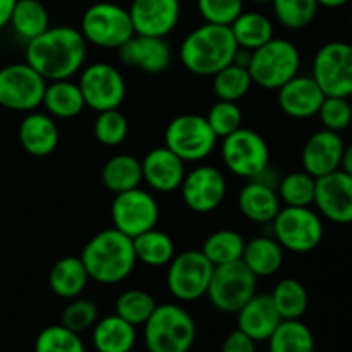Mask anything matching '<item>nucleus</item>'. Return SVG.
<instances>
[{
  "mask_svg": "<svg viewBox=\"0 0 352 352\" xmlns=\"http://www.w3.org/2000/svg\"><path fill=\"white\" fill-rule=\"evenodd\" d=\"M88 57V43L72 26H50L26 43V60L48 81L71 79L81 72Z\"/></svg>",
  "mask_w": 352,
  "mask_h": 352,
  "instance_id": "f257e3e1",
  "label": "nucleus"
},
{
  "mask_svg": "<svg viewBox=\"0 0 352 352\" xmlns=\"http://www.w3.org/2000/svg\"><path fill=\"white\" fill-rule=\"evenodd\" d=\"M81 261L89 280L102 285L120 284L136 268L138 260L131 237L117 229H103L85 244Z\"/></svg>",
  "mask_w": 352,
  "mask_h": 352,
  "instance_id": "f03ea898",
  "label": "nucleus"
},
{
  "mask_svg": "<svg viewBox=\"0 0 352 352\" xmlns=\"http://www.w3.org/2000/svg\"><path fill=\"white\" fill-rule=\"evenodd\" d=\"M237 50L239 47L230 26L205 23L186 34L179 47V60L191 74L212 78L232 64Z\"/></svg>",
  "mask_w": 352,
  "mask_h": 352,
  "instance_id": "7ed1b4c3",
  "label": "nucleus"
},
{
  "mask_svg": "<svg viewBox=\"0 0 352 352\" xmlns=\"http://www.w3.org/2000/svg\"><path fill=\"white\" fill-rule=\"evenodd\" d=\"M196 333L195 318L177 302L157 305L143 325L148 352H189L196 342Z\"/></svg>",
  "mask_w": 352,
  "mask_h": 352,
  "instance_id": "20e7f679",
  "label": "nucleus"
},
{
  "mask_svg": "<svg viewBox=\"0 0 352 352\" xmlns=\"http://www.w3.org/2000/svg\"><path fill=\"white\" fill-rule=\"evenodd\" d=\"M301 69V54L292 41L285 38H272L260 48L251 52L250 71L253 85L263 89H275L291 81L299 74Z\"/></svg>",
  "mask_w": 352,
  "mask_h": 352,
  "instance_id": "39448f33",
  "label": "nucleus"
},
{
  "mask_svg": "<svg viewBox=\"0 0 352 352\" xmlns=\"http://www.w3.org/2000/svg\"><path fill=\"white\" fill-rule=\"evenodd\" d=\"M79 31L88 45L109 50H119L136 34L129 10L113 2H96L89 6L82 14Z\"/></svg>",
  "mask_w": 352,
  "mask_h": 352,
  "instance_id": "423d86ee",
  "label": "nucleus"
},
{
  "mask_svg": "<svg viewBox=\"0 0 352 352\" xmlns=\"http://www.w3.org/2000/svg\"><path fill=\"white\" fill-rule=\"evenodd\" d=\"M270 226L284 251L298 254L315 251L325 236L323 219L311 206H284Z\"/></svg>",
  "mask_w": 352,
  "mask_h": 352,
  "instance_id": "0eeeda50",
  "label": "nucleus"
},
{
  "mask_svg": "<svg viewBox=\"0 0 352 352\" xmlns=\"http://www.w3.org/2000/svg\"><path fill=\"white\" fill-rule=\"evenodd\" d=\"M222 162L236 177L256 179L270 168V148L260 133L241 127L222 140Z\"/></svg>",
  "mask_w": 352,
  "mask_h": 352,
  "instance_id": "6e6552de",
  "label": "nucleus"
},
{
  "mask_svg": "<svg viewBox=\"0 0 352 352\" xmlns=\"http://www.w3.org/2000/svg\"><path fill=\"white\" fill-rule=\"evenodd\" d=\"M165 146L182 162H201L213 153L217 146L215 133L206 117L199 113H181L165 127Z\"/></svg>",
  "mask_w": 352,
  "mask_h": 352,
  "instance_id": "1a4fd4ad",
  "label": "nucleus"
},
{
  "mask_svg": "<svg viewBox=\"0 0 352 352\" xmlns=\"http://www.w3.org/2000/svg\"><path fill=\"white\" fill-rule=\"evenodd\" d=\"M167 289L179 302H195L205 298L213 275V265L201 250L175 254L167 265Z\"/></svg>",
  "mask_w": 352,
  "mask_h": 352,
  "instance_id": "9d476101",
  "label": "nucleus"
},
{
  "mask_svg": "<svg viewBox=\"0 0 352 352\" xmlns=\"http://www.w3.org/2000/svg\"><path fill=\"white\" fill-rule=\"evenodd\" d=\"M256 284L258 278L243 261L220 265L213 268L206 298L220 313L236 315L256 294Z\"/></svg>",
  "mask_w": 352,
  "mask_h": 352,
  "instance_id": "9b49d317",
  "label": "nucleus"
},
{
  "mask_svg": "<svg viewBox=\"0 0 352 352\" xmlns=\"http://www.w3.org/2000/svg\"><path fill=\"white\" fill-rule=\"evenodd\" d=\"M311 78L325 96H352V45L333 40L322 45L313 58Z\"/></svg>",
  "mask_w": 352,
  "mask_h": 352,
  "instance_id": "f8f14e48",
  "label": "nucleus"
},
{
  "mask_svg": "<svg viewBox=\"0 0 352 352\" xmlns=\"http://www.w3.org/2000/svg\"><path fill=\"white\" fill-rule=\"evenodd\" d=\"M79 89L88 109L96 113L119 109L127 95V85L122 72L109 62H93L79 72Z\"/></svg>",
  "mask_w": 352,
  "mask_h": 352,
  "instance_id": "ddd939ff",
  "label": "nucleus"
},
{
  "mask_svg": "<svg viewBox=\"0 0 352 352\" xmlns=\"http://www.w3.org/2000/svg\"><path fill=\"white\" fill-rule=\"evenodd\" d=\"M47 79L28 62L3 65L0 69V107L12 112H31L41 107Z\"/></svg>",
  "mask_w": 352,
  "mask_h": 352,
  "instance_id": "4468645a",
  "label": "nucleus"
},
{
  "mask_svg": "<svg viewBox=\"0 0 352 352\" xmlns=\"http://www.w3.org/2000/svg\"><path fill=\"white\" fill-rule=\"evenodd\" d=\"M113 229L134 239L140 234L157 227L160 206L150 191L141 188L129 189L116 195L110 206Z\"/></svg>",
  "mask_w": 352,
  "mask_h": 352,
  "instance_id": "2eb2a0df",
  "label": "nucleus"
},
{
  "mask_svg": "<svg viewBox=\"0 0 352 352\" xmlns=\"http://www.w3.org/2000/svg\"><path fill=\"white\" fill-rule=\"evenodd\" d=\"M181 198L195 213H212L223 203L227 195V179L213 165H198L186 172L181 184Z\"/></svg>",
  "mask_w": 352,
  "mask_h": 352,
  "instance_id": "dca6fc26",
  "label": "nucleus"
},
{
  "mask_svg": "<svg viewBox=\"0 0 352 352\" xmlns=\"http://www.w3.org/2000/svg\"><path fill=\"white\" fill-rule=\"evenodd\" d=\"M320 217L337 226L352 223V177L339 170L316 179L315 203Z\"/></svg>",
  "mask_w": 352,
  "mask_h": 352,
  "instance_id": "f3484780",
  "label": "nucleus"
},
{
  "mask_svg": "<svg viewBox=\"0 0 352 352\" xmlns=\"http://www.w3.org/2000/svg\"><path fill=\"white\" fill-rule=\"evenodd\" d=\"M134 33L165 38L181 21V0H131Z\"/></svg>",
  "mask_w": 352,
  "mask_h": 352,
  "instance_id": "a211bd4d",
  "label": "nucleus"
},
{
  "mask_svg": "<svg viewBox=\"0 0 352 352\" xmlns=\"http://www.w3.org/2000/svg\"><path fill=\"white\" fill-rule=\"evenodd\" d=\"M342 136L329 129H320L306 140L301 151L302 170L313 177H323L339 170L344 153Z\"/></svg>",
  "mask_w": 352,
  "mask_h": 352,
  "instance_id": "6ab92c4d",
  "label": "nucleus"
},
{
  "mask_svg": "<svg viewBox=\"0 0 352 352\" xmlns=\"http://www.w3.org/2000/svg\"><path fill=\"white\" fill-rule=\"evenodd\" d=\"M119 58L127 67L158 74L167 71L172 62V48L165 38L134 34L119 48Z\"/></svg>",
  "mask_w": 352,
  "mask_h": 352,
  "instance_id": "aec40b11",
  "label": "nucleus"
},
{
  "mask_svg": "<svg viewBox=\"0 0 352 352\" xmlns=\"http://www.w3.org/2000/svg\"><path fill=\"white\" fill-rule=\"evenodd\" d=\"M143 182H146L151 191L168 195L181 188L186 175V162L167 146H157L148 151L141 160Z\"/></svg>",
  "mask_w": 352,
  "mask_h": 352,
  "instance_id": "412c9836",
  "label": "nucleus"
},
{
  "mask_svg": "<svg viewBox=\"0 0 352 352\" xmlns=\"http://www.w3.org/2000/svg\"><path fill=\"white\" fill-rule=\"evenodd\" d=\"M325 93L311 76L298 74L277 89L278 109L291 119H311L318 113Z\"/></svg>",
  "mask_w": 352,
  "mask_h": 352,
  "instance_id": "4be33fe9",
  "label": "nucleus"
},
{
  "mask_svg": "<svg viewBox=\"0 0 352 352\" xmlns=\"http://www.w3.org/2000/svg\"><path fill=\"white\" fill-rule=\"evenodd\" d=\"M237 208L250 222L272 223L282 208L277 184L263 177L248 181L237 195Z\"/></svg>",
  "mask_w": 352,
  "mask_h": 352,
  "instance_id": "5701e85b",
  "label": "nucleus"
},
{
  "mask_svg": "<svg viewBox=\"0 0 352 352\" xmlns=\"http://www.w3.org/2000/svg\"><path fill=\"white\" fill-rule=\"evenodd\" d=\"M237 315V330L254 342H267L282 322L270 294H254Z\"/></svg>",
  "mask_w": 352,
  "mask_h": 352,
  "instance_id": "b1692460",
  "label": "nucleus"
},
{
  "mask_svg": "<svg viewBox=\"0 0 352 352\" xmlns=\"http://www.w3.org/2000/svg\"><path fill=\"white\" fill-rule=\"evenodd\" d=\"M17 136L24 151L33 157L52 155L57 150L58 140H60L58 126L54 117L47 112H38V110H31L24 116L19 124Z\"/></svg>",
  "mask_w": 352,
  "mask_h": 352,
  "instance_id": "393cba45",
  "label": "nucleus"
},
{
  "mask_svg": "<svg viewBox=\"0 0 352 352\" xmlns=\"http://www.w3.org/2000/svg\"><path fill=\"white\" fill-rule=\"evenodd\" d=\"M91 342L96 352H133L138 342L136 327L116 313L103 316L93 325Z\"/></svg>",
  "mask_w": 352,
  "mask_h": 352,
  "instance_id": "a878e982",
  "label": "nucleus"
},
{
  "mask_svg": "<svg viewBox=\"0 0 352 352\" xmlns=\"http://www.w3.org/2000/svg\"><path fill=\"white\" fill-rule=\"evenodd\" d=\"M241 261L256 278L272 277L284 265V248L277 243L275 237H253L251 241H246Z\"/></svg>",
  "mask_w": 352,
  "mask_h": 352,
  "instance_id": "bb28decb",
  "label": "nucleus"
},
{
  "mask_svg": "<svg viewBox=\"0 0 352 352\" xmlns=\"http://www.w3.org/2000/svg\"><path fill=\"white\" fill-rule=\"evenodd\" d=\"M41 105L45 107V112L50 113L54 119L64 120L74 119L86 109L78 82L71 81V79L48 81Z\"/></svg>",
  "mask_w": 352,
  "mask_h": 352,
  "instance_id": "cd10ccee",
  "label": "nucleus"
},
{
  "mask_svg": "<svg viewBox=\"0 0 352 352\" xmlns=\"http://www.w3.org/2000/svg\"><path fill=\"white\" fill-rule=\"evenodd\" d=\"M89 277L79 256H64L48 272V287L57 298L74 299L85 292Z\"/></svg>",
  "mask_w": 352,
  "mask_h": 352,
  "instance_id": "c85d7f7f",
  "label": "nucleus"
},
{
  "mask_svg": "<svg viewBox=\"0 0 352 352\" xmlns=\"http://www.w3.org/2000/svg\"><path fill=\"white\" fill-rule=\"evenodd\" d=\"M102 182L113 195L140 188V184L143 182L141 160L129 153L113 155L103 165Z\"/></svg>",
  "mask_w": 352,
  "mask_h": 352,
  "instance_id": "c756f323",
  "label": "nucleus"
},
{
  "mask_svg": "<svg viewBox=\"0 0 352 352\" xmlns=\"http://www.w3.org/2000/svg\"><path fill=\"white\" fill-rule=\"evenodd\" d=\"M230 31L236 38L237 47L253 52L274 38L275 28L270 17L265 14L256 10H243L230 24Z\"/></svg>",
  "mask_w": 352,
  "mask_h": 352,
  "instance_id": "7c9ffc66",
  "label": "nucleus"
},
{
  "mask_svg": "<svg viewBox=\"0 0 352 352\" xmlns=\"http://www.w3.org/2000/svg\"><path fill=\"white\" fill-rule=\"evenodd\" d=\"M133 244L138 263H143L151 268L167 267L172 258L177 254L174 239L157 227L134 237Z\"/></svg>",
  "mask_w": 352,
  "mask_h": 352,
  "instance_id": "2f4dec72",
  "label": "nucleus"
},
{
  "mask_svg": "<svg viewBox=\"0 0 352 352\" xmlns=\"http://www.w3.org/2000/svg\"><path fill=\"white\" fill-rule=\"evenodd\" d=\"M9 24L16 36L28 43L50 28V17L40 0H17Z\"/></svg>",
  "mask_w": 352,
  "mask_h": 352,
  "instance_id": "473e14b6",
  "label": "nucleus"
},
{
  "mask_svg": "<svg viewBox=\"0 0 352 352\" xmlns=\"http://www.w3.org/2000/svg\"><path fill=\"white\" fill-rule=\"evenodd\" d=\"M268 342V352H315V336L301 320H282Z\"/></svg>",
  "mask_w": 352,
  "mask_h": 352,
  "instance_id": "72a5a7b5",
  "label": "nucleus"
},
{
  "mask_svg": "<svg viewBox=\"0 0 352 352\" xmlns=\"http://www.w3.org/2000/svg\"><path fill=\"white\" fill-rule=\"evenodd\" d=\"M246 246V239L243 234L232 229H220L210 234L203 243L201 251L213 267L241 261Z\"/></svg>",
  "mask_w": 352,
  "mask_h": 352,
  "instance_id": "f704fd0d",
  "label": "nucleus"
},
{
  "mask_svg": "<svg viewBox=\"0 0 352 352\" xmlns=\"http://www.w3.org/2000/svg\"><path fill=\"white\" fill-rule=\"evenodd\" d=\"M270 296L282 320H301L308 309V291L296 278H282Z\"/></svg>",
  "mask_w": 352,
  "mask_h": 352,
  "instance_id": "c9c22d12",
  "label": "nucleus"
},
{
  "mask_svg": "<svg viewBox=\"0 0 352 352\" xmlns=\"http://www.w3.org/2000/svg\"><path fill=\"white\" fill-rule=\"evenodd\" d=\"M253 86L248 67L237 64H229L212 76V89L219 100L226 102H239L250 93Z\"/></svg>",
  "mask_w": 352,
  "mask_h": 352,
  "instance_id": "e433bc0d",
  "label": "nucleus"
},
{
  "mask_svg": "<svg viewBox=\"0 0 352 352\" xmlns=\"http://www.w3.org/2000/svg\"><path fill=\"white\" fill-rule=\"evenodd\" d=\"M316 177L306 170L284 175L277 184V195L285 206H311L315 203Z\"/></svg>",
  "mask_w": 352,
  "mask_h": 352,
  "instance_id": "4c0bfd02",
  "label": "nucleus"
},
{
  "mask_svg": "<svg viewBox=\"0 0 352 352\" xmlns=\"http://www.w3.org/2000/svg\"><path fill=\"white\" fill-rule=\"evenodd\" d=\"M155 308H157V301L153 296L141 289H127L116 299L113 313L131 325L143 327Z\"/></svg>",
  "mask_w": 352,
  "mask_h": 352,
  "instance_id": "58836bf2",
  "label": "nucleus"
},
{
  "mask_svg": "<svg viewBox=\"0 0 352 352\" xmlns=\"http://www.w3.org/2000/svg\"><path fill=\"white\" fill-rule=\"evenodd\" d=\"M275 19L287 30H305L318 12L316 0H272Z\"/></svg>",
  "mask_w": 352,
  "mask_h": 352,
  "instance_id": "ea45409f",
  "label": "nucleus"
},
{
  "mask_svg": "<svg viewBox=\"0 0 352 352\" xmlns=\"http://www.w3.org/2000/svg\"><path fill=\"white\" fill-rule=\"evenodd\" d=\"M93 134L103 146H119L129 134L127 117L119 109L98 112L95 122H93Z\"/></svg>",
  "mask_w": 352,
  "mask_h": 352,
  "instance_id": "a19ab883",
  "label": "nucleus"
},
{
  "mask_svg": "<svg viewBox=\"0 0 352 352\" xmlns=\"http://www.w3.org/2000/svg\"><path fill=\"white\" fill-rule=\"evenodd\" d=\"M34 352H86L81 336L64 325L45 327L36 337Z\"/></svg>",
  "mask_w": 352,
  "mask_h": 352,
  "instance_id": "79ce46f5",
  "label": "nucleus"
},
{
  "mask_svg": "<svg viewBox=\"0 0 352 352\" xmlns=\"http://www.w3.org/2000/svg\"><path fill=\"white\" fill-rule=\"evenodd\" d=\"M100 318L98 306L95 301L86 298H74L69 299V302L65 305V308L62 309L60 315V325H64L65 329L72 330V332L79 333L88 332L93 329L96 322Z\"/></svg>",
  "mask_w": 352,
  "mask_h": 352,
  "instance_id": "37998d69",
  "label": "nucleus"
},
{
  "mask_svg": "<svg viewBox=\"0 0 352 352\" xmlns=\"http://www.w3.org/2000/svg\"><path fill=\"white\" fill-rule=\"evenodd\" d=\"M210 127L215 133L217 138L223 140L229 134L236 133L243 127V110L237 105V102H226V100H217L208 110L206 116Z\"/></svg>",
  "mask_w": 352,
  "mask_h": 352,
  "instance_id": "c03bdc74",
  "label": "nucleus"
},
{
  "mask_svg": "<svg viewBox=\"0 0 352 352\" xmlns=\"http://www.w3.org/2000/svg\"><path fill=\"white\" fill-rule=\"evenodd\" d=\"M316 116L323 129L340 134L351 127L352 105L349 98H344V96H325Z\"/></svg>",
  "mask_w": 352,
  "mask_h": 352,
  "instance_id": "a18cd8bd",
  "label": "nucleus"
},
{
  "mask_svg": "<svg viewBox=\"0 0 352 352\" xmlns=\"http://www.w3.org/2000/svg\"><path fill=\"white\" fill-rule=\"evenodd\" d=\"M196 7L205 23L230 26L244 10V0H196Z\"/></svg>",
  "mask_w": 352,
  "mask_h": 352,
  "instance_id": "49530a36",
  "label": "nucleus"
},
{
  "mask_svg": "<svg viewBox=\"0 0 352 352\" xmlns=\"http://www.w3.org/2000/svg\"><path fill=\"white\" fill-rule=\"evenodd\" d=\"M220 352H256V342L236 329L223 339Z\"/></svg>",
  "mask_w": 352,
  "mask_h": 352,
  "instance_id": "de8ad7c7",
  "label": "nucleus"
},
{
  "mask_svg": "<svg viewBox=\"0 0 352 352\" xmlns=\"http://www.w3.org/2000/svg\"><path fill=\"white\" fill-rule=\"evenodd\" d=\"M17 0H0V30L10 23V16L14 12Z\"/></svg>",
  "mask_w": 352,
  "mask_h": 352,
  "instance_id": "09e8293b",
  "label": "nucleus"
},
{
  "mask_svg": "<svg viewBox=\"0 0 352 352\" xmlns=\"http://www.w3.org/2000/svg\"><path fill=\"white\" fill-rule=\"evenodd\" d=\"M340 170L346 172L347 175H351L352 177V143L344 146L342 160H340Z\"/></svg>",
  "mask_w": 352,
  "mask_h": 352,
  "instance_id": "8fccbe9b",
  "label": "nucleus"
},
{
  "mask_svg": "<svg viewBox=\"0 0 352 352\" xmlns=\"http://www.w3.org/2000/svg\"><path fill=\"white\" fill-rule=\"evenodd\" d=\"M320 7H327V9H339V7L346 6L349 0H316Z\"/></svg>",
  "mask_w": 352,
  "mask_h": 352,
  "instance_id": "3c124183",
  "label": "nucleus"
},
{
  "mask_svg": "<svg viewBox=\"0 0 352 352\" xmlns=\"http://www.w3.org/2000/svg\"><path fill=\"white\" fill-rule=\"evenodd\" d=\"M251 2H254V3H270L272 0H251Z\"/></svg>",
  "mask_w": 352,
  "mask_h": 352,
  "instance_id": "603ef678",
  "label": "nucleus"
},
{
  "mask_svg": "<svg viewBox=\"0 0 352 352\" xmlns=\"http://www.w3.org/2000/svg\"><path fill=\"white\" fill-rule=\"evenodd\" d=\"M349 131L352 133V120H351V127H349Z\"/></svg>",
  "mask_w": 352,
  "mask_h": 352,
  "instance_id": "864d4df0",
  "label": "nucleus"
},
{
  "mask_svg": "<svg viewBox=\"0 0 352 352\" xmlns=\"http://www.w3.org/2000/svg\"><path fill=\"white\" fill-rule=\"evenodd\" d=\"M351 26H352V12H351Z\"/></svg>",
  "mask_w": 352,
  "mask_h": 352,
  "instance_id": "5fc2aeb1",
  "label": "nucleus"
}]
</instances>
